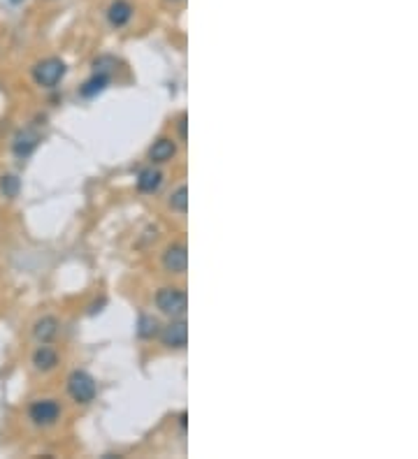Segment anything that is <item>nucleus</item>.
Returning a JSON list of instances; mask_svg holds the SVG:
<instances>
[{
    "mask_svg": "<svg viewBox=\"0 0 418 459\" xmlns=\"http://www.w3.org/2000/svg\"><path fill=\"white\" fill-rule=\"evenodd\" d=\"M68 392L77 404H91V401L96 399L98 387H96V380H93L91 374L79 371L77 369V371H72L68 376Z\"/></svg>",
    "mask_w": 418,
    "mask_h": 459,
    "instance_id": "1",
    "label": "nucleus"
},
{
    "mask_svg": "<svg viewBox=\"0 0 418 459\" xmlns=\"http://www.w3.org/2000/svg\"><path fill=\"white\" fill-rule=\"evenodd\" d=\"M156 306L161 309V314L172 316V318H181L186 314V292L181 288H161L156 292Z\"/></svg>",
    "mask_w": 418,
    "mask_h": 459,
    "instance_id": "2",
    "label": "nucleus"
},
{
    "mask_svg": "<svg viewBox=\"0 0 418 459\" xmlns=\"http://www.w3.org/2000/svg\"><path fill=\"white\" fill-rule=\"evenodd\" d=\"M33 76L40 86L54 88L63 76H66V63L61 59H44L42 63H37L33 68Z\"/></svg>",
    "mask_w": 418,
    "mask_h": 459,
    "instance_id": "3",
    "label": "nucleus"
},
{
    "mask_svg": "<svg viewBox=\"0 0 418 459\" xmlns=\"http://www.w3.org/2000/svg\"><path fill=\"white\" fill-rule=\"evenodd\" d=\"M28 418L37 427H52L61 418V404L56 399H37L28 408Z\"/></svg>",
    "mask_w": 418,
    "mask_h": 459,
    "instance_id": "4",
    "label": "nucleus"
},
{
    "mask_svg": "<svg viewBox=\"0 0 418 459\" xmlns=\"http://www.w3.org/2000/svg\"><path fill=\"white\" fill-rule=\"evenodd\" d=\"M186 265H188V251L183 244H172L166 248V253H163V267L170 272V274H183L186 272Z\"/></svg>",
    "mask_w": 418,
    "mask_h": 459,
    "instance_id": "5",
    "label": "nucleus"
},
{
    "mask_svg": "<svg viewBox=\"0 0 418 459\" xmlns=\"http://www.w3.org/2000/svg\"><path fill=\"white\" fill-rule=\"evenodd\" d=\"M161 341H163V346H168V348H183L188 341V325L183 320L170 323L168 327L161 332Z\"/></svg>",
    "mask_w": 418,
    "mask_h": 459,
    "instance_id": "6",
    "label": "nucleus"
},
{
    "mask_svg": "<svg viewBox=\"0 0 418 459\" xmlns=\"http://www.w3.org/2000/svg\"><path fill=\"white\" fill-rule=\"evenodd\" d=\"M37 142H40V135H37V130H33V127H23V130L17 132L12 149H14V153H17L19 158H26V156H30V153L37 149Z\"/></svg>",
    "mask_w": 418,
    "mask_h": 459,
    "instance_id": "7",
    "label": "nucleus"
},
{
    "mask_svg": "<svg viewBox=\"0 0 418 459\" xmlns=\"http://www.w3.org/2000/svg\"><path fill=\"white\" fill-rule=\"evenodd\" d=\"M130 19H132V8L128 0H114L110 10H107V21H110L114 28H123Z\"/></svg>",
    "mask_w": 418,
    "mask_h": 459,
    "instance_id": "8",
    "label": "nucleus"
},
{
    "mask_svg": "<svg viewBox=\"0 0 418 459\" xmlns=\"http://www.w3.org/2000/svg\"><path fill=\"white\" fill-rule=\"evenodd\" d=\"M175 156H177V144L172 142V139H168V137L158 139V142H154V146L149 149V161L156 163V165H163V163L172 161Z\"/></svg>",
    "mask_w": 418,
    "mask_h": 459,
    "instance_id": "9",
    "label": "nucleus"
},
{
    "mask_svg": "<svg viewBox=\"0 0 418 459\" xmlns=\"http://www.w3.org/2000/svg\"><path fill=\"white\" fill-rule=\"evenodd\" d=\"M56 334H59V320H56L54 316H47V318H42V320L35 323L33 336L40 343H49Z\"/></svg>",
    "mask_w": 418,
    "mask_h": 459,
    "instance_id": "10",
    "label": "nucleus"
},
{
    "mask_svg": "<svg viewBox=\"0 0 418 459\" xmlns=\"http://www.w3.org/2000/svg\"><path fill=\"white\" fill-rule=\"evenodd\" d=\"M33 365L37 371H52V369L59 365V353L49 346H40L33 355Z\"/></svg>",
    "mask_w": 418,
    "mask_h": 459,
    "instance_id": "11",
    "label": "nucleus"
},
{
    "mask_svg": "<svg viewBox=\"0 0 418 459\" xmlns=\"http://www.w3.org/2000/svg\"><path fill=\"white\" fill-rule=\"evenodd\" d=\"M161 183H163V174L154 167L142 170L137 176V188L142 190V193H156V190L161 188Z\"/></svg>",
    "mask_w": 418,
    "mask_h": 459,
    "instance_id": "12",
    "label": "nucleus"
},
{
    "mask_svg": "<svg viewBox=\"0 0 418 459\" xmlns=\"http://www.w3.org/2000/svg\"><path fill=\"white\" fill-rule=\"evenodd\" d=\"M110 86V74H103V72H96L88 81H84V86L79 88V95L81 98H96L98 93H103L105 88Z\"/></svg>",
    "mask_w": 418,
    "mask_h": 459,
    "instance_id": "13",
    "label": "nucleus"
},
{
    "mask_svg": "<svg viewBox=\"0 0 418 459\" xmlns=\"http://www.w3.org/2000/svg\"><path fill=\"white\" fill-rule=\"evenodd\" d=\"M158 334V320L154 316H139L137 320V336L139 339H154Z\"/></svg>",
    "mask_w": 418,
    "mask_h": 459,
    "instance_id": "14",
    "label": "nucleus"
},
{
    "mask_svg": "<svg viewBox=\"0 0 418 459\" xmlns=\"http://www.w3.org/2000/svg\"><path fill=\"white\" fill-rule=\"evenodd\" d=\"M170 209L177 214H186L188 212V188L186 186H179L175 190L172 195H170Z\"/></svg>",
    "mask_w": 418,
    "mask_h": 459,
    "instance_id": "15",
    "label": "nucleus"
},
{
    "mask_svg": "<svg viewBox=\"0 0 418 459\" xmlns=\"http://www.w3.org/2000/svg\"><path fill=\"white\" fill-rule=\"evenodd\" d=\"M19 188H21V181H19L14 174L0 176V190H3L5 197H17V195H19Z\"/></svg>",
    "mask_w": 418,
    "mask_h": 459,
    "instance_id": "16",
    "label": "nucleus"
},
{
    "mask_svg": "<svg viewBox=\"0 0 418 459\" xmlns=\"http://www.w3.org/2000/svg\"><path fill=\"white\" fill-rule=\"evenodd\" d=\"M119 65V61L114 59V56H100L93 63V68H96V72H103V74H112V70Z\"/></svg>",
    "mask_w": 418,
    "mask_h": 459,
    "instance_id": "17",
    "label": "nucleus"
},
{
    "mask_svg": "<svg viewBox=\"0 0 418 459\" xmlns=\"http://www.w3.org/2000/svg\"><path fill=\"white\" fill-rule=\"evenodd\" d=\"M179 135H181V139H186V114L179 119Z\"/></svg>",
    "mask_w": 418,
    "mask_h": 459,
    "instance_id": "18",
    "label": "nucleus"
},
{
    "mask_svg": "<svg viewBox=\"0 0 418 459\" xmlns=\"http://www.w3.org/2000/svg\"><path fill=\"white\" fill-rule=\"evenodd\" d=\"M172 3H175V0H172Z\"/></svg>",
    "mask_w": 418,
    "mask_h": 459,
    "instance_id": "19",
    "label": "nucleus"
}]
</instances>
